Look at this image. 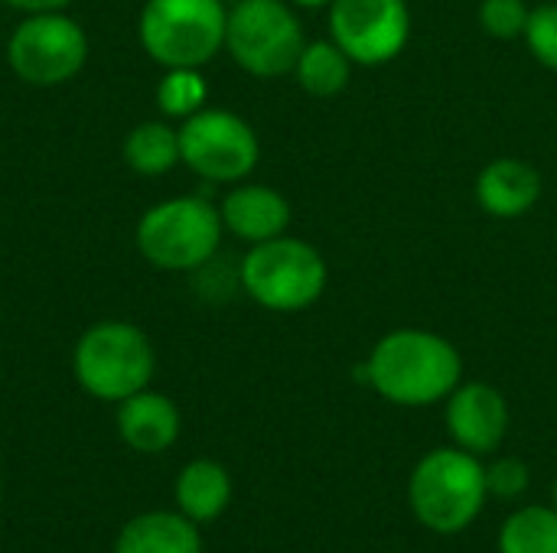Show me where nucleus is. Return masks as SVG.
<instances>
[{
	"instance_id": "obj_22",
	"label": "nucleus",
	"mask_w": 557,
	"mask_h": 553,
	"mask_svg": "<svg viewBox=\"0 0 557 553\" xmlns=\"http://www.w3.org/2000/svg\"><path fill=\"white\" fill-rule=\"evenodd\" d=\"M525 42L545 68L557 72V3H542L529 13Z\"/></svg>"
},
{
	"instance_id": "obj_7",
	"label": "nucleus",
	"mask_w": 557,
	"mask_h": 553,
	"mask_svg": "<svg viewBox=\"0 0 557 553\" xmlns=\"http://www.w3.org/2000/svg\"><path fill=\"white\" fill-rule=\"evenodd\" d=\"M225 46L232 59L261 78L294 72L304 52V26L281 0H238L228 13Z\"/></svg>"
},
{
	"instance_id": "obj_8",
	"label": "nucleus",
	"mask_w": 557,
	"mask_h": 553,
	"mask_svg": "<svg viewBox=\"0 0 557 553\" xmlns=\"http://www.w3.org/2000/svg\"><path fill=\"white\" fill-rule=\"evenodd\" d=\"M7 59L23 81L49 88L82 72L88 59V39L85 29L62 10L29 13V20L13 29L7 42Z\"/></svg>"
},
{
	"instance_id": "obj_4",
	"label": "nucleus",
	"mask_w": 557,
	"mask_h": 553,
	"mask_svg": "<svg viewBox=\"0 0 557 553\" xmlns=\"http://www.w3.org/2000/svg\"><path fill=\"white\" fill-rule=\"evenodd\" d=\"M242 284L264 310L297 313L323 297L326 261L313 244L277 235L248 251L242 261Z\"/></svg>"
},
{
	"instance_id": "obj_25",
	"label": "nucleus",
	"mask_w": 557,
	"mask_h": 553,
	"mask_svg": "<svg viewBox=\"0 0 557 553\" xmlns=\"http://www.w3.org/2000/svg\"><path fill=\"white\" fill-rule=\"evenodd\" d=\"M294 3H300V7H326L333 0H294Z\"/></svg>"
},
{
	"instance_id": "obj_23",
	"label": "nucleus",
	"mask_w": 557,
	"mask_h": 553,
	"mask_svg": "<svg viewBox=\"0 0 557 553\" xmlns=\"http://www.w3.org/2000/svg\"><path fill=\"white\" fill-rule=\"evenodd\" d=\"M529 482H532V473L519 456H506V460H496L493 466H486V489L493 499H503V502L519 499V495H525Z\"/></svg>"
},
{
	"instance_id": "obj_15",
	"label": "nucleus",
	"mask_w": 557,
	"mask_h": 553,
	"mask_svg": "<svg viewBox=\"0 0 557 553\" xmlns=\"http://www.w3.org/2000/svg\"><path fill=\"white\" fill-rule=\"evenodd\" d=\"M114 553H202L199 525L183 512H144L121 528Z\"/></svg>"
},
{
	"instance_id": "obj_21",
	"label": "nucleus",
	"mask_w": 557,
	"mask_h": 553,
	"mask_svg": "<svg viewBox=\"0 0 557 553\" xmlns=\"http://www.w3.org/2000/svg\"><path fill=\"white\" fill-rule=\"evenodd\" d=\"M529 13L532 10L525 7V0H483L480 3V23L493 39L525 36Z\"/></svg>"
},
{
	"instance_id": "obj_20",
	"label": "nucleus",
	"mask_w": 557,
	"mask_h": 553,
	"mask_svg": "<svg viewBox=\"0 0 557 553\" xmlns=\"http://www.w3.org/2000/svg\"><path fill=\"white\" fill-rule=\"evenodd\" d=\"M206 95L209 88L199 68H166L157 88V104L170 117H193L196 111H202Z\"/></svg>"
},
{
	"instance_id": "obj_16",
	"label": "nucleus",
	"mask_w": 557,
	"mask_h": 553,
	"mask_svg": "<svg viewBox=\"0 0 557 553\" xmlns=\"http://www.w3.org/2000/svg\"><path fill=\"white\" fill-rule=\"evenodd\" d=\"M176 508L196 525L215 521L232 502V476L215 460H193L176 476Z\"/></svg>"
},
{
	"instance_id": "obj_11",
	"label": "nucleus",
	"mask_w": 557,
	"mask_h": 553,
	"mask_svg": "<svg viewBox=\"0 0 557 553\" xmlns=\"http://www.w3.org/2000/svg\"><path fill=\"white\" fill-rule=\"evenodd\" d=\"M447 433L473 456L496 453L509 433V404L503 391L486 381L457 385L447 398Z\"/></svg>"
},
{
	"instance_id": "obj_2",
	"label": "nucleus",
	"mask_w": 557,
	"mask_h": 553,
	"mask_svg": "<svg viewBox=\"0 0 557 553\" xmlns=\"http://www.w3.org/2000/svg\"><path fill=\"white\" fill-rule=\"evenodd\" d=\"M486 499V466L460 447H441L421 456L408 482L411 512L434 535L467 531L480 518Z\"/></svg>"
},
{
	"instance_id": "obj_3",
	"label": "nucleus",
	"mask_w": 557,
	"mask_h": 553,
	"mask_svg": "<svg viewBox=\"0 0 557 553\" xmlns=\"http://www.w3.org/2000/svg\"><path fill=\"white\" fill-rule=\"evenodd\" d=\"M78 385L98 398L121 404L124 398L144 391L153 378L157 355L144 329L131 323H98L91 326L72 355Z\"/></svg>"
},
{
	"instance_id": "obj_5",
	"label": "nucleus",
	"mask_w": 557,
	"mask_h": 553,
	"mask_svg": "<svg viewBox=\"0 0 557 553\" xmlns=\"http://www.w3.org/2000/svg\"><path fill=\"white\" fill-rule=\"evenodd\" d=\"M225 26L222 0H147L140 42L166 68H199L225 46Z\"/></svg>"
},
{
	"instance_id": "obj_17",
	"label": "nucleus",
	"mask_w": 557,
	"mask_h": 553,
	"mask_svg": "<svg viewBox=\"0 0 557 553\" xmlns=\"http://www.w3.org/2000/svg\"><path fill=\"white\" fill-rule=\"evenodd\" d=\"M124 160L131 169H137L144 176L170 173L183 160L180 156V130L157 124V121L137 124L124 140Z\"/></svg>"
},
{
	"instance_id": "obj_26",
	"label": "nucleus",
	"mask_w": 557,
	"mask_h": 553,
	"mask_svg": "<svg viewBox=\"0 0 557 553\" xmlns=\"http://www.w3.org/2000/svg\"><path fill=\"white\" fill-rule=\"evenodd\" d=\"M552 499H555V508H557V479H555V489H552Z\"/></svg>"
},
{
	"instance_id": "obj_12",
	"label": "nucleus",
	"mask_w": 557,
	"mask_h": 553,
	"mask_svg": "<svg viewBox=\"0 0 557 553\" xmlns=\"http://www.w3.org/2000/svg\"><path fill=\"white\" fill-rule=\"evenodd\" d=\"M180 407L157 391H137L117 404V433L134 453H163L180 437Z\"/></svg>"
},
{
	"instance_id": "obj_10",
	"label": "nucleus",
	"mask_w": 557,
	"mask_h": 553,
	"mask_svg": "<svg viewBox=\"0 0 557 553\" xmlns=\"http://www.w3.org/2000/svg\"><path fill=\"white\" fill-rule=\"evenodd\" d=\"M330 29L356 65H385L408 46L411 13L405 0H333Z\"/></svg>"
},
{
	"instance_id": "obj_1",
	"label": "nucleus",
	"mask_w": 557,
	"mask_h": 553,
	"mask_svg": "<svg viewBox=\"0 0 557 553\" xmlns=\"http://www.w3.org/2000/svg\"><path fill=\"white\" fill-rule=\"evenodd\" d=\"M366 381L398 407H428L447 401L463 375V359L437 332L395 329L382 336L362 365Z\"/></svg>"
},
{
	"instance_id": "obj_27",
	"label": "nucleus",
	"mask_w": 557,
	"mask_h": 553,
	"mask_svg": "<svg viewBox=\"0 0 557 553\" xmlns=\"http://www.w3.org/2000/svg\"><path fill=\"white\" fill-rule=\"evenodd\" d=\"M0 502H3V486H0Z\"/></svg>"
},
{
	"instance_id": "obj_19",
	"label": "nucleus",
	"mask_w": 557,
	"mask_h": 553,
	"mask_svg": "<svg viewBox=\"0 0 557 553\" xmlns=\"http://www.w3.org/2000/svg\"><path fill=\"white\" fill-rule=\"evenodd\" d=\"M499 553H557V508L529 505L506 518Z\"/></svg>"
},
{
	"instance_id": "obj_14",
	"label": "nucleus",
	"mask_w": 557,
	"mask_h": 553,
	"mask_svg": "<svg viewBox=\"0 0 557 553\" xmlns=\"http://www.w3.org/2000/svg\"><path fill=\"white\" fill-rule=\"evenodd\" d=\"M222 225L242 241L261 244L287 231L290 205L271 186H238L222 202Z\"/></svg>"
},
{
	"instance_id": "obj_18",
	"label": "nucleus",
	"mask_w": 557,
	"mask_h": 553,
	"mask_svg": "<svg viewBox=\"0 0 557 553\" xmlns=\"http://www.w3.org/2000/svg\"><path fill=\"white\" fill-rule=\"evenodd\" d=\"M294 72H297V81L304 91H310L317 98H333L349 85L352 59L336 42H310V46H304Z\"/></svg>"
},
{
	"instance_id": "obj_6",
	"label": "nucleus",
	"mask_w": 557,
	"mask_h": 553,
	"mask_svg": "<svg viewBox=\"0 0 557 553\" xmlns=\"http://www.w3.org/2000/svg\"><path fill=\"white\" fill-rule=\"evenodd\" d=\"M222 215L196 196L166 199L137 222V248L160 271H196L222 241Z\"/></svg>"
},
{
	"instance_id": "obj_9",
	"label": "nucleus",
	"mask_w": 557,
	"mask_h": 553,
	"mask_svg": "<svg viewBox=\"0 0 557 553\" xmlns=\"http://www.w3.org/2000/svg\"><path fill=\"white\" fill-rule=\"evenodd\" d=\"M258 134L251 124L222 108H202L180 130L183 163L212 183H238L258 166Z\"/></svg>"
},
{
	"instance_id": "obj_13",
	"label": "nucleus",
	"mask_w": 557,
	"mask_h": 553,
	"mask_svg": "<svg viewBox=\"0 0 557 553\" xmlns=\"http://www.w3.org/2000/svg\"><path fill=\"white\" fill-rule=\"evenodd\" d=\"M542 196V176L519 156H499L483 166L476 179V199L493 218H519Z\"/></svg>"
},
{
	"instance_id": "obj_24",
	"label": "nucleus",
	"mask_w": 557,
	"mask_h": 553,
	"mask_svg": "<svg viewBox=\"0 0 557 553\" xmlns=\"http://www.w3.org/2000/svg\"><path fill=\"white\" fill-rule=\"evenodd\" d=\"M3 3H10V7H16L23 13H49V10L69 7L72 0H3Z\"/></svg>"
}]
</instances>
